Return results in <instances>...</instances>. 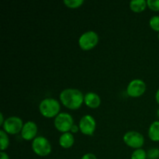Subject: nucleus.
Masks as SVG:
<instances>
[{
  "label": "nucleus",
  "instance_id": "1",
  "mask_svg": "<svg viewBox=\"0 0 159 159\" xmlns=\"http://www.w3.org/2000/svg\"><path fill=\"white\" fill-rule=\"evenodd\" d=\"M82 92L76 89H66L60 94V99L62 104L70 110H77L84 102Z\"/></svg>",
  "mask_w": 159,
  "mask_h": 159
},
{
  "label": "nucleus",
  "instance_id": "2",
  "mask_svg": "<svg viewBox=\"0 0 159 159\" xmlns=\"http://www.w3.org/2000/svg\"><path fill=\"white\" fill-rule=\"evenodd\" d=\"M60 104L58 101L53 98H47L43 99L39 105V110L43 116L48 118L54 117L58 115L60 111Z\"/></svg>",
  "mask_w": 159,
  "mask_h": 159
},
{
  "label": "nucleus",
  "instance_id": "3",
  "mask_svg": "<svg viewBox=\"0 0 159 159\" xmlns=\"http://www.w3.org/2000/svg\"><path fill=\"white\" fill-rule=\"evenodd\" d=\"M32 149L38 156L44 157L51 152V145L49 141L43 137H37L32 143Z\"/></svg>",
  "mask_w": 159,
  "mask_h": 159
},
{
  "label": "nucleus",
  "instance_id": "4",
  "mask_svg": "<svg viewBox=\"0 0 159 159\" xmlns=\"http://www.w3.org/2000/svg\"><path fill=\"white\" fill-rule=\"evenodd\" d=\"M99 42V36L94 31H87L81 35L79 40V44L84 51L93 49Z\"/></svg>",
  "mask_w": 159,
  "mask_h": 159
},
{
  "label": "nucleus",
  "instance_id": "5",
  "mask_svg": "<svg viewBox=\"0 0 159 159\" xmlns=\"http://www.w3.org/2000/svg\"><path fill=\"white\" fill-rule=\"evenodd\" d=\"M74 124L72 116L67 113H61L54 119V126L58 131L67 133Z\"/></svg>",
  "mask_w": 159,
  "mask_h": 159
},
{
  "label": "nucleus",
  "instance_id": "6",
  "mask_svg": "<svg viewBox=\"0 0 159 159\" xmlns=\"http://www.w3.org/2000/svg\"><path fill=\"white\" fill-rule=\"evenodd\" d=\"M23 120L18 116H10L5 120L3 130L9 134H16L23 129Z\"/></svg>",
  "mask_w": 159,
  "mask_h": 159
},
{
  "label": "nucleus",
  "instance_id": "7",
  "mask_svg": "<svg viewBox=\"0 0 159 159\" xmlns=\"http://www.w3.org/2000/svg\"><path fill=\"white\" fill-rule=\"evenodd\" d=\"M124 141L127 145L133 148H141L144 143V138L141 134L136 131H128L124 134Z\"/></svg>",
  "mask_w": 159,
  "mask_h": 159
},
{
  "label": "nucleus",
  "instance_id": "8",
  "mask_svg": "<svg viewBox=\"0 0 159 159\" xmlns=\"http://www.w3.org/2000/svg\"><path fill=\"white\" fill-rule=\"evenodd\" d=\"M96 120L91 115H85L79 121V129L85 135H93L96 130Z\"/></svg>",
  "mask_w": 159,
  "mask_h": 159
},
{
  "label": "nucleus",
  "instance_id": "9",
  "mask_svg": "<svg viewBox=\"0 0 159 159\" xmlns=\"http://www.w3.org/2000/svg\"><path fill=\"white\" fill-rule=\"evenodd\" d=\"M146 85L141 79H134L129 83L127 88V93L131 97H138L145 92Z\"/></svg>",
  "mask_w": 159,
  "mask_h": 159
},
{
  "label": "nucleus",
  "instance_id": "10",
  "mask_svg": "<svg viewBox=\"0 0 159 159\" xmlns=\"http://www.w3.org/2000/svg\"><path fill=\"white\" fill-rule=\"evenodd\" d=\"M37 126L33 121H28L26 124H23V129L21 130V137L24 140L30 141L32 139H35L37 138Z\"/></svg>",
  "mask_w": 159,
  "mask_h": 159
},
{
  "label": "nucleus",
  "instance_id": "11",
  "mask_svg": "<svg viewBox=\"0 0 159 159\" xmlns=\"http://www.w3.org/2000/svg\"><path fill=\"white\" fill-rule=\"evenodd\" d=\"M84 102L87 107L95 109L99 107L101 103V99L99 95L95 93L89 92V93L85 94V97H84Z\"/></svg>",
  "mask_w": 159,
  "mask_h": 159
},
{
  "label": "nucleus",
  "instance_id": "12",
  "mask_svg": "<svg viewBox=\"0 0 159 159\" xmlns=\"http://www.w3.org/2000/svg\"><path fill=\"white\" fill-rule=\"evenodd\" d=\"M74 137H73L72 134L67 132V133H64L59 138V144L64 148H69L74 144Z\"/></svg>",
  "mask_w": 159,
  "mask_h": 159
},
{
  "label": "nucleus",
  "instance_id": "13",
  "mask_svg": "<svg viewBox=\"0 0 159 159\" xmlns=\"http://www.w3.org/2000/svg\"><path fill=\"white\" fill-rule=\"evenodd\" d=\"M148 136L153 141H159V121H155L151 124L148 130Z\"/></svg>",
  "mask_w": 159,
  "mask_h": 159
},
{
  "label": "nucleus",
  "instance_id": "14",
  "mask_svg": "<svg viewBox=\"0 0 159 159\" xmlns=\"http://www.w3.org/2000/svg\"><path fill=\"white\" fill-rule=\"evenodd\" d=\"M147 6V1L145 0H133L130 2V7L132 11L135 12H141L144 10Z\"/></svg>",
  "mask_w": 159,
  "mask_h": 159
},
{
  "label": "nucleus",
  "instance_id": "15",
  "mask_svg": "<svg viewBox=\"0 0 159 159\" xmlns=\"http://www.w3.org/2000/svg\"><path fill=\"white\" fill-rule=\"evenodd\" d=\"M9 144V139L7 133L3 130H0V148L2 152L6 150Z\"/></svg>",
  "mask_w": 159,
  "mask_h": 159
},
{
  "label": "nucleus",
  "instance_id": "16",
  "mask_svg": "<svg viewBox=\"0 0 159 159\" xmlns=\"http://www.w3.org/2000/svg\"><path fill=\"white\" fill-rule=\"evenodd\" d=\"M130 159H147V153L141 148L136 149L132 153Z\"/></svg>",
  "mask_w": 159,
  "mask_h": 159
},
{
  "label": "nucleus",
  "instance_id": "17",
  "mask_svg": "<svg viewBox=\"0 0 159 159\" xmlns=\"http://www.w3.org/2000/svg\"><path fill=\"white\" fill-rule=\"evenodd\" d=\"M64 3L66 5L67 7L75 9L82 6L84 3V0H64Z\"/></svg>",
  "mask_w": 159,
  "mask_h": 159
},
{
  "label": "nucleus",
  "instance_id": "18",
  "mask_svg": "<svg viewBox=\"0 0 159 159\" xmlns=\"http://www.w3.org/2000/svg\"><path fill=\"white\" fill-rule=\"evenodd\" d=\"M149 25L155 31H159V16H154L150 19Z\"/></svg>",
  "mask_w": 159,
  "mask_h": 159
},
{
  "label": "nucleus",
  "instance_id": "19",
  "mask_svg": "<svg viewBox=\"0 0 159 159\" xmlns=\"http://www.w3.org/2000/svg\"><path fill=\"white\" fill-rule=\"evenodd\" d=\"M147 6L154 11H159V0H148Z\"/></svg>",
  "mask_w": 159,
  "mask_h": 159
},
{
  "label": "nucleus",
  "instance_id": "20",
  "mask_svg": "<svg viewBox=\"0 0 159 159\" xmlns=\"http://www.w3.org/2000/svg\"><path fill=\"white\" fill-rule=\"evenodd\" d=\"M159 157V150L158 148H152L148 152L147 158L157 159Z\"/></svg>",
  "mask_w": 159,
  "mask_h": 159
},
{
  "label": "nucleus",
  "instance_id": "21",
  "mask_svg": "<svg viewBox=\"0 0 159 159\" xmlns=\"http://www.w3.org/2000/svg\"><path fill=\"white\" fill-rule=\"evenodd\" d=\"M81 159H97V158H96V156L94 154L87 153L85 155H84Z\"/></svg>",
  "mask_w": 159,
  "mask_h": 159
},
{
  "label": "nucleus",
  "instance_id": "22",
  "mask_svg": "<svg viewBox=\"0 0 159 159\" xmlns=\"http://www.w3.org/2000/svg\"><path fill=\"white\" fill-rule=\"evenodd\" d=\"M0 159H9V155L4 152H0Z\"/></svg>",
  "mask_w": 159,
  "mask_h": 159
},
{
  "label": "nucleus",
  "instance_id": "23",
  "mask_svg": "<svg viewBox=\"0 0 159 159\" xmlns=\"http://www.w3.org/2000/svg\"><path fill=\"white\" fill-rule=\"evenodd\" d=\"M79 127H78L76 124H73V126L71 128V131L72 132V133H77V132L79 131Z\"/></svg>",
  "mask_w": 159,
  "mask_h": 159
},
{
  "label": "nucleus",
  "instance_id": "24",
  "mask_svg": "<svg viewBox=\"0 0 159 159\" xmlns=\"http://www.w3.org/2000/svg\"><path fill=\"white\" fill-rule=\"evenodd\" d=\"M5 120H4V117H3V114L2 113H0V125H3L4 124Z\"/></svg>",
  "mask_w": 159,
  "mask_h": 159
},
{
  "label": "nucleus",
  "instance_id": "25",
  "mask_svg": "<svg viewBox=\"0 0 159 159\" xmlns=\"http://www.w3.org/2000/svg\"><path fill=\"white\" fill-rule=\"evenodd\" d=\"M155 99H156L157 102L159 104V89H158V91H157L156 94H155Z\"/></svg>",
  "mask_w": 159,
  "mask_h": 159
},
{
  "label": "nucleus",
  "instance_id": "26",
  "mask_svg": "<svg viewBox=\"0 0 159 159\" xmlns=\"http://www.w3.org/2000/svg\"><path fill=\"white\" fill-rule=\"evenodd\" d=\"M158 116H159V110H158Z\"/></svg>",
  "mask_w": 159,
  "mask_h": 159
},
{
  "label": "nucleus",
  "instance_id": "27",
  "mask_svg": "<svg viewBox=\"0 0 159 159\" xmlns=\"http://www.w3.org/2000/svg\"><path fill=\"white\" fill-rule=\"evenodd\" d=\"M158 39H159V33H158Z\"/></svg>",
  "mask_w": 159,
  "mask_h": 159
}]
</instances>
